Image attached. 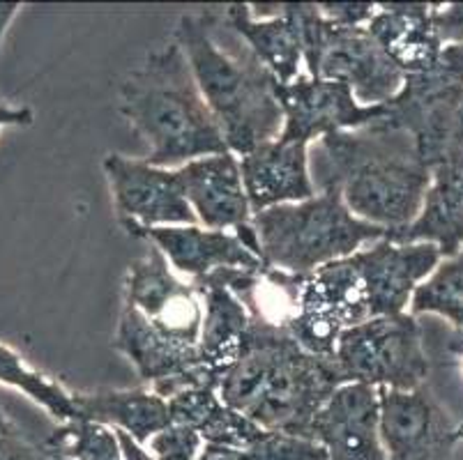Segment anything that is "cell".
<instances>
[{
    "label": "cell",
    "instance_id": "7402d4cb",
    "mask_svg": "<svg viewBox=\"0 0 463 460\" xmlns=\"http://www.w3.org/2000/svg\"><path fill=\"white\" fill-rule=\"evenodd\" d=\"M166 400L171 421L196 430L205 445H224L247 451L265 433L250 417L229 408L219 396L217 387H184Z\"/></svg>",
    "mask_w": 463,
    "mask_h": 460
},
{
    "label": "cell",
    "instance_id": "9c48e42d",
    "mask_svg": "<svg viewBox=\"0 0 463 460\" xmlns=\"http://www.w3.org/2000/svg\"><path fill=\"white\" fill-rule=\"evenodd\" d=\"M123 304H129L146 323L166 339L199 348L203 327V299L192 281H180L166 256L150 244L143 258L134 260L125 278Z\"/></svg>",
    "mask_w": 463,
    "mask_h": 460
},
{
    "label": "cell",
    "instance_id": "f546056e",
    "mask_svg": "<svg viewBox=\"0 0 463 460\" xmlns=\"http://www.w3.org/2000/svg\"><path fill=\"white\" fill-rule=\"evenodd\" d=\"M318 7L327 21L344 28H364L378 12L373 3H321Z\"/></svg>",
    "mask_w": 463,
    "mask_h": 460
},
{
    "label": "cell",
    "instance_id": "d6986e66",
    "mask_svg": "<svg viewBox=\"0 0 463 460\" xmlns=\"http://www.w3.org/2000/svg\"><path fill=\"white\" fill-rule=\"evenodd\" d=\"M231 272L233 269H217L192 281L203 299V327L199 341L201 366L217 378V382L238 357L242 336L251 320L247 304L231 288Z\"/></svg>",
    "mask_w": 463,
    "mask_h": 460
},
{
    "label": "cell",
    "instance_id": "4316f807",
    "mask_svg": "<svg viewBox=\"0 0 463 460\" xmlns=\"http://www.w3.org/2000/svg\"><path fill=\"white\" fill-rule=\"evenodd\" d=\"M245 454L247 460H330L318 442L270 430H265L263 437L256 440Z\"/></svg>",
    "mask_w": 463,
    "mask_h": 460
},
{
    "label": "cell",
    "instance_id": "44dd1931",
    "mask_svg": "<svg viewBox=\"0 0 463 460\" xmlns=\"http://www.w3.org/2000/svg\"><path fill=\"white\" fill-rule=\"evenodd\" d=\"M224 21L281 86L296 81L302 74L305 56L300 31L288 5H281V12L275 16H256L251 5L235 3L224 10Z\"/></svg>",
    "mask_w": 463,
    "mask_h": 460
},
{
    "label": "cell",
    "instance_id": "d4e9b609",
    "mask_svg": "<svg viewBox=\"0 0 463 460\" xmlns=\"http://www.w3.org/2000/svg\"><path fill=\"white\" fill-rule=\"evenodd\" d=\"M433 314L452 323L463 336V249L454 258H443L418 286L411 299V315Z\"/></svg>",
    "mask_w": 463,
    "mask_h": 460
},
{
    "label": "cell",
    "instance_id": "5b68a950",
    "mask_svg": "<svg viewBox=\"0 0 463 460\" xmlns=\"http://www.w3.org/2000/svg\"><path fill=\"white\" fill-rule=\"evenodd\" d=\"M300 31L307 74L326 81L346 83L360 104H387L403 86V74L369 28H344L321 14L311 3H288Z\"/></svg>",
    "mask_w": 463,
    "mask_h": 460
},
{
    "label": "cell",
    "instance_id": "83f0119b",
    "mask_svg": "<svg viewBox=\"0 0 463 460\" xmlns=\"http://www.w3.org/2000/svg\"><path fill=\"white\" fill-rule=\"evenodd\" d=\"M53 455L46 437L37 440L0 403V460H53Z\"/></svg>",
    "mask_w": 463,
    "mask_h": 460
},
{
    "label": "cell",
    "instance_id": "30bf717a",
    "mask_svg": "<svg viewBox=\"0 0 463 460\" xmlns=\"http://www.w3.org/2000/svg\"><path fill=\"white\" fill-rule=\"evenodd\" d=\"M378 400L387 460H445L463 442V421L452 419L427 385L411 391L378 387Z\"/></svg>",
    "mask_w": 463,
    "mask_h": 460
},
{
    "label": "cell",
    "instance_id": "484cf974",
    "mask_svg": "<svg viewBox=\"0 0 463 460\" xmlns=\"http://www.w3.org/2000/svg\"><path fill=\"white\" fill-rule=\"evenodd\" d=\"M46 445L71 460H123L116 428L88 419L58 424L46 436Z\"/></svg>",
    "mask_w": 463,
    "mask_h": 460
},
{
    "label": "cell",
    "instance_id": "603a6c76",
    "mask_svg": "<svg viewBox=\"0 0 463 460\" xmlns=\"http://www.w3.org/2000/svg\"><path fill=\"white\" fill-rule=\"evenodd\" d=\"M77 403L81 419L123 430L138 445H148L159 430L174 424L168 412V400L146 387L77 394Z\"/></svg>",
    "mask_w": 463,
    "mask_h": 460
},
{
    "label": "cell",
    "instance_id": "8fae6325",
    "mask_svg": "<svg viewBox=\"0 0 463 460\" xmlns=\"http://www.w3.org/2000/svg\"><path fill=\"white\" fill-rule=\"evenodd\" d=\"M279 101L284 108L279 138L307 146L330 134L355 132L387 116L385 104H360L346 83L314 79L309 74H300L286 86L279 83Z\"/></svg>",
    "mask_w": 463,
    "mask_h": 460
},
{
    "label": "cell",
    "instance_id": "ffe728a7",
    "mask_svg": "<svg viewBox=\"0 0 463 460\" xmlns=\"http://www.w3.org/2000/svg\"><path fill=\"white\" fill-rule=\"evenodd\" d=\"M373 40L403 74L427 71L443 56V40L433 23V5L385 3L367 25Z\"/></svg>",
    "mask_w": 463,
    "mask_h": 460
},
{
    "label": "cell",
    "instance_id": "52a82bcc",
    "mask_svg": "<svg viewBox=\"0 0 463 460\" xmlns=\"http://www.w3.org/2000/svg\"><path fill=\"white\" fill-rule=\"evenodd\" d=\"M463 97V46L445 44L431 70L408 74L387 101L383 125L406 132L429 168L449 155L458 104Z\"/></svg>",
    "mask_w": 463,
    "mask_h": 460
},
{
    "label": "cell",
    "instance_id": "74e56055",
    "mask_svg": "<svg viewBox=\"0 0 463 460\" xmlns=\"http://www.w3.org/2000/svg\"><path fill=\"white\" fill-rule=\"evenodd\" d=\"M0 104H3V101H0Z\"/></svg>",
    "mask_w": 463,
    "mask_h": 460
},
{
    "label": "cell",
    "instance_id": "f1b7e54d",
    "mask_svg": "<svg viewBox=\"0 0 463 460\" xmlns=\"http://www.w3.org/2000/svg\"><path fill=\"white\" fill-rule=\"evenodd\" d=\"M205 442L189 426L171 424L148 442L150 454L157 460H196Z\"/></svg>",
    "mask_w": 463,
    "mask_h": 460
},
{
    "label": "cell",
    "instance_id": "4fadbf2b",
    "mask_svg": "<svg viewBox=\"0 0 463 460\" xmlns=\"http://www.w3.org/2000/svg\"><path fill=\"white\" fill-rule=\"evenodd\" d=\"M369 297L372 318L399 315L411 309V299L424 278L443 260L436 244H399L387 238L353 253Z\"/></svg>",
    "mask_w": 463,
    "mask_h": 460
},
{
    "label": "cell",
    "instance_id": "7a4b0ae2",
    "mask_svg": "<svg viewBox=\"0 0 463 460\" xmlns=\"http://www.w3.org/2000/svg\"><path fill=\"white\" fill-rule=\"evenodd\" d=\"M217 14H183L175 44L187 56L205 104L217 120L229 152L245 157L284 129L279 81L240 40L235 49L219 44Z\"/></svg>",
    "mask_w": 463,
    "mask_h": 460
},
{
    "label": "cell",
    "instance_id": "2e32d148",
    "mask_svg": "<svg viewBox=\"0 0 463 460\" xmlns=\"http://www.w3.org/2000/svg\"><path fill=\"white\" fill-rule=\"evenodd\" d=\"M175 171L189 208L205 228L238 230L251 223L254 212L240 173V159L233 152L194 159Z\"/></svg>",
    "mask_w": 463,
    "mask_h": 460
},
{
    "label": "cell",
    "instance_id": "5bb4252c",
    "mask_svg": "<svg viewBox=\"0 0 463 460\" xmlns=\"http://www.w3.org/2000/svg\"><path fill=\"white\" fill-rule=\"evenodd\" d=\"M309 440L318 442L330 460H387L376 387L362 382L341 385L316 415Z\"/></svg>",
    "mask_w": 463,
    "mask_h": 460
},
{
    "label": "cell",
    "instance_id": "9a60e30c",
    "mask_svg": "<svg viewBox=\"0 0 463 460\" xmlns=\"http://www.w3.org/2000/svg\"><path fill=\"white\" fill-rule=\"evenodd\" d=\"M125 230L134 238L148 239L166 256L175 272L192 281L217 269L260 272L268 268L233 230H210L201 226H125Z\"/></svg>",
    "mask_w": 463,
    "mask_h": 460
},
{
    "label": "cell",
    "instance_id": "ac0fdd59",
    "mask_svg": "<svg viewBox=\"0 0 463 460\" xmlns=\"http://www.w3.org/2000/svg\"><path fill=\"white\" fill-rule=\"evenodd\" d=\"M390 242L436 244L443 258H454L463 249V150L449 152L431 168V187L422 212L411 226L385 235Z\"/></svg>",
    "mask_w": 463,
    "mask_h": 460
},
{
    "label": "cell",
    "instance_id": "ba28073f",
    "mask_svg": "<svg viewBox=\"0 0 463 460\" xmlns=\"http://www.w3.org/2000/svg\"><path fill=\"white\" fill-rule=\"evenodd\" d=\"M341 385L346 382L335 360L307 352L290 336L245 417L270 433L309 437L316 415Z\"/></svg>",
    "mask_w": 463,
    "mask_h": 460
},
{
    "label": "cell",
    "instance_id": "cb8c5ba5",
    "mask_svg": "<svg viewBox=\"0 0 463 460\" xmlns=\"http://www.w3.org/2000/svg\"><path fill=\"white\" fill-rule=\"evenodd\" d=\"M0 382L24 391L28 399L42 405L53 419H58V424H70V421L81 419L74 391H67L61 382L31 369L14 350L3 343H0Z\"/></svg>",
    "mask_w": 463,
    "mask_h": 460
},
{
    "label": "cell",
    "instance_id": "3957f363",
    "mask_svg": "<svg viewBox=\"0 0 463 460\" xmlns=\"http://www.w3.org/2000/svg\"><path fill=\"white\" fill-rule=\"evenodd\" d=\"M120 113L148 146L150 166L180 168L194 159L229 152L175 40L148 53L125 79Z\"/></svg>",
    "mask_w": 463,
    "mask_h": 460
},
{
    "label": "cell",
    "instance_id": "e575fe53",
    "mask_svg": "<svg viewBox=\"0 0 463 460\" xmlns=\"http://www.w3.org/2000/svg\"><path fill=\"white\" fill-rule=\"evenodd\" d=\"M19 10H21L19 3H0V40H3L5 31L10 28L12 19L19 14Z\"/></svg>",
    "mask_w": 463,
    "mask_h": 460
},
{
    "label": "cell",
    "instance_id": "e0dca14e",
    "mask_svg": "<svg viewBox=\"0 0 463 460\" xmlns=\"http://www.w3.org/2000/svg\"><path fill=\"white\" fill-rule=\"evenodd\" d=\"M309 159L307 143H288L281 138L263 143L240 157V173L251 212L259 214L277 205L316 196Z\"/></svg>",
    "mask_w": 463,
    "mask_h": 460
},
{
    "label": "cell",
    "instance_id": "d590c367",
    "mask_svg": "<svg viewBox=\"0 0 463 460\" xmlns=\"http://www.w3.org/2000/svg\"><path fill=\"white\" fill-rule=\"evenodd\" d=\"M458 150H463V97H461V104H458L457 120H454L452 147H449V152H458Z\"/></svg>",
    "mask_w": 463,
    "mask_h": 460
},
{
    "label": "cell",
    "instance_id": "277c9868",
    "mask_svg": "<svg viewBox=\"0 0 463 460\" xmlns=\"http://www.w3.org/2000/svg\"><path fill=\"white\" fill-rule=\"evenodd\" d=\"M268 268L309 274L327 263L351 258L387 235L385 228L362 221L348 210L339 189H321L300 202H286L251 217Z\"/></svg>",
    "mask_w": 463,
    "mask_h": 460
},
{
    "label": "cell",
    "instance_id": "d6a6232c",
    "mask_svg": "<svg viewBox=\"0 0 463 460\" xmlns=\"http://www.w3.org/2000/svg\"><path fill=\"white\" fill-rule=\"evenodd\" d=\"M120 446H123V460H157L153 454L143 445H138L132 436L123 433V430H116Z\"/></svg>",
    "mask_w": 463,
    "mask_h": 460
},
{
    "label": "cell",
    "instance_id": "8d00e7d4",
    "mask_svg": "<svg viewBox=\"0 0 463 460\" xmlns=\"http://www.w3.org/2000/svg\"><path fill=\"white\" fill-rule=\"evenodd\" d=\"M53 460H71V458H67V455H62V454H58V451H53Z\"/></svg>",
    "mask_w": 463,
    "mask_h": 460
},
{
    "label": "cell",
    "instance_id": "836d02e7",
    "mask_svg": "<svg viewBox=\"0 0 463 460\" xmlns=\"http://www.w3.org/2000/svg\"><path fill=\"white\" fill-rule=\"evenodd\" d=\"M196 460H247L245 451L224 445H203Z\"/></svg>",
    "mask_w": 463,
    "mask_h": 460
},
{
    "label": "cell",
    "instance_id": "1f68e13d",
    "mask_svg": "<svg viewBox=\"0 0 463 460\" xmlns=\"http://www.w3.org/2000/svg\"><path fill=\"white\" fill-rule=\"evenodd\" d=\"M33 111L28 107H5V104H0V129H5V127H28L33 125Z\"/></svg>",
    "mask_w": 463,
    "mask_h": 460
},
{
    "label": "cell",
    "instance_id": "4dcf8cb0",
    "mask_svg": "<svg viewBox=\"0 0 463 460\" xmlns=\"http://www.w3.org/2000/svg\"><path fill=\"white\" fill-rule=\"evenodd\" d=\"M433 23L443 44L463 46V3L433 5Z\"/></svg>",
    "mask_w": 463,
    "mask_h": 460
},
{
    "label": "cell",
    "instance_id": "7c38bea8",
    "mask_svg": "<svg viewBox=\"0 0 463 460\" xmlns=\"http://www.w3.org/2000/svg\"><path fill=\"white\" fill-rule=\"evenodd\" d=\"M104 175L111 187L113 205L125 226H196L175 168L150 166L146 159L107 155Z\"/></svg>",
    "mask_w": 463,
    "mask_h": 460
},
{
    "label": "cell",
    "instance_id": "8992f818",
    "mask_svg": "<svg viewBox=\"0 0 463 460\" xmlns=\"http://www.w3.org/2000/svg\"><path fill=\"white\" fill-rule=\"evenodd\" d=\"M335 361L344 382L411 391L424 385L429 357L415 315H378L344 329L336 341Z\"/></svg>",
    "mask_w": 463,
    "mask_h": 460
},
{
    "label": "cell",
    "instance_id": "6da1fadb",
    "mask_svg": "<svg viewBox=\"0 0 463 460\" xmlns=\"http://www.w3.org/2000/svg\"><path fill=\"white\" fill-rule=\"evenodd\" d=\"M309 162L316 189H339L357 219L387 233L420 217L431 187V168L420 157L415 141L381 120L321 138Z\"/></svg>",
    "mask_w": 463,
    "mask_h": 460
}]
</instances>
